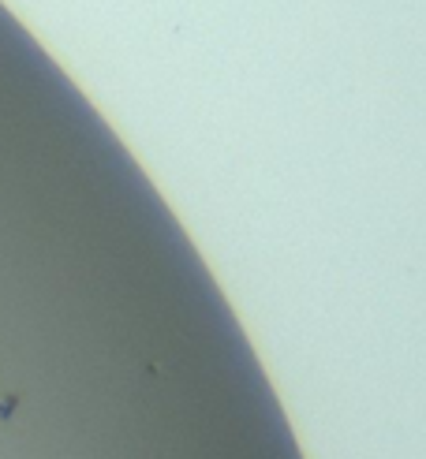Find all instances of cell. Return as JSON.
I'll use <instances>...</instances> for the list:
<instances>
[{"mask_svg":"<svg viewBox=\"0 0 426 459\" xmlns=\"http://www.w3.org/2000/svg\"><path fill=\"white\" fill-rule=\"evenodd\" d=\"M11 407H15V400H4V403H0V418H8V415H11Z\"/></svg>","mask_w":426,"mask_h":459,"instance_id":"obj_1","label":"cell"}]
</instances>
